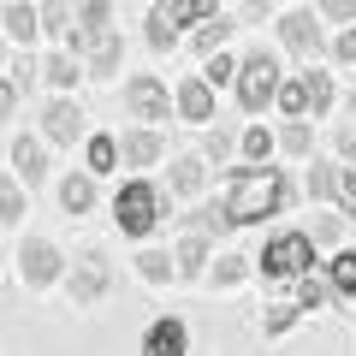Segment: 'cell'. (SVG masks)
<instances>
[{"mask_svg": "<svg viewBox=\"0 0 356 356\" xmlns=\"http://www.w3.org/2000/svg\"><path fill=\"white\" fill-rule=\"evenodd\" d=\"M291 208V178L273 172V166H238L226 178V214L232 226H261V220L285 214Z\"/></svg>", "mask_w": 356, "mask_h": 356, "instance_id": "1", "label": "cell"}, {"mask_svg": "<svg viewBox=\"0 0 356 356\" xmlns=\"http://www.w3.org/2000/svg\"><path fill=\"white\" fill-rule=\"evenodd\" d=\"M161 214H166V196L149 178H131L125 191L113 196V226L125 232V238H149V232L161 226Z\"/></svg>", "mask_w": 356, "mask_h": 356, "instance_id": "2", "label": "cell"}, {"mask_svg": "<svg viewBox=\"0 0 356 356\" xmlns=\"http://www.w3.org/2000/svg\"><path fill=\"white\" fill-rule=\"evenodd\" d=\"M280 54H267L261 42H255L250 54H243V72H238V107L243 113H261V107L280 102Z\"/></svg>", "mask_w": 356, "mask_h": 356, "instance_id": "3", "label": "cell"}, {"mask_svg": "<svg viewBox=\"0 0 356 356\" xmlns=\"http://www.w3.org/2000/svg\"><path fill=\"white\" fill-rule=\"evenodd\" d=\"M315 273V238L309 232H280L261 250V280H309Z\"/></svg>", "mask_w": 356, "mask_h": 356, "instance_id": "4", "label": "cell"}, {"mask_svg": "<svg viewBox=\"0 0 356 356\" xmlns=\"http://www.w3.org/2000/svg\"><path fill=\"white\" fill-rule=\"evenodd\" d=\"M107 255L102 250H83V255H72V267H65V291H72V303L77 309H95L107 297Z\"/></svg>", "mask_w": 356, "mask_h": 356, "instance_id": "5", "label": "cell"}, {"mask_svg": "<svg viewBox=\"0 0 356 356\" xmlns=\"http://www.w3.org/2000/svg\"><path fill=\"white\" fill-rule=\"evenodd\" d=\"M125 107H131V119H143V131H154L178 102H166V83L143 72V77H131V83H125Z\"/></svg>", "mask_w": 356, "mask_h": 356, "instance_id": "6", "label": "cell"}, {"mask_svg": "<svg viewBox=\"0 0 356 356\" xmlns=\"http://www.w3.org/2000/svg\"><path fill=\"white\" fill-rule=\"evenodd\" d=\"M13 261H18V273H24V285H54L65 273V255L54 250L48 238H24V250H18Z\"/></svg>", "mask_w": 356, "mask_h": 356, "instance_id": "7", "label": "cell"}, {"mask_svg": "<svg viewBox=\"0 0 356 356\" xmlns=\"http://www.w3.org/2000/svg\"><path fill=\"white\" fill-rule=\"evenodd\" d=\"M280 42H285L291 54H303V60H321V54H327L315 13H285V18H280Z\"/></svg>", "mask_w": 356, "mask_h": 356, "instance_id": "8", "label": "cell"}, {"mask_svg": "<svg viewBox=\"0 0 356 356\" xmlns=\"http://www.w3.org/2000/svg\"><path fill=\"white\" fill-rule=\"evenodd\" d=\"M191 350V327L178 315H161L149 321V332H143V356H184Z\"/></svg>", "mask_w": 356, "mask_h": 356, "instance_id": "9", "label": "cell"}, {"mask_svg": "<svg viewBox=\"0 0 356 356\" xmlns=\"http://www.w3.org/2000/svg\"><path fill=\"white\" fill-rule=\"evenodd\" d=\"M172 102H178V119H191V125H208V119H214V83H208V77H184Z\"/></svg>", "mask_w": 356, "mask_h": 356, "instance_id": "10", "label": "cell"}, {"mask_svg": "<svg viewBox=\"0 0 356 356\" xmlns=\"http://www.w3.org/2000/svg\"><path fill=\"white\" fill-rule=\"evenodd\" d=\"M42 131H48L54 143H77V137H83V107H77L72 95L48 102V113H42Z\"/></svg>", "mask_w": 356, "mask_h": 356, "instance_id": "11", "label": "cell"}, {"mask_svg": "<svg viewBox=\"0 0 356 356\" xmlns=\"http://www.w3.org/2000/svg\"><path fill=\"white\" fill-rule=\"evenodd\" d=\"M161 131H125V137H119V161L125 166H154L161 161Z\"/></svg>", "mask_w": 356, "mask_h": 356, "instance_id": "12", "label": "cell"}, {"mask_svg": "<svg viewBox=\"0 0 356 356\" xmlns=\"http://www.w3.org/2000/svg\"><path fill=\"white\" fill-rule=\"evenodd\" d=\"M154 13H161L172 30L178 24H196V30H202L208 18H220V0H166V6H154Z\"/></svg>", "mask_w": 356, "mask_h": 356, "instance_id": "13", "label": "cell"}, {"mask_svg": "<svg viewBox=\"0 0 356 356\" xmlns=\"http://www.w3.org/2000/svg\"><path fill=\"white\" fill-rule=\"evenodd\" d=\"M119 60H125V42L107 30V36H95L89 42V54H83V65H89V77H113L119 72Z\"/></svg>", "mask_w": 356, "mask_h": 356, "instance_id": "14", "label": "cell"}, {"mask_svg": "<svg viewBox=\"0 0 356 356\" xmlns=\"http://www.w3.org/2000/svg\"><path fill=\"white\" fill-rule=\"evenodd\" d=\"M60 208H65V214H89V208H95V172L60 178Z\"/></svg>", "mask_w": 356, "mask_h": 356, "instance_id": "15", "label": "cell"}, {"mask_svg": "<svg viewBox=\"0 0 356 356\" xmlns=\"http://www.w3.org/2000/svg\"><path fill=\"white\" fill-rule=\"evenodd\" d=\"M36 30H42V13H36V6H30V0H6V36L30 48V42H36Z\"/></svg>", "mask_w": 356, "mask_h": 356, "instance_id": "16", "label": "cell"}, {"mask_svg": "<svg viewBox=\"0 0 356 356\" xmlns=\"http://www.w3.org/2000/svg\"><path fill=\"white\" fill-rule=\"evenodd\" d=\"M42 77H48L54 89H77V77H89V65L77 60V54H48V60H42Z\"/></svg>", "mask_w": 356, "mask_h": 356, "instance_id": "17", "label": "cell"}, {"mask_svg": "<svg viewBox=\"0 0 356 356\" xmlns=\"http://www.w3.org/2000/svg\"><path fill=\"white\" fill-rule=\"evenodd\" d=\"M6 154H13V172H24L30 184L48 172V161H42V143H36V137H13V149H6Z\"/></svg>", "mask_w": 356, "mask_h": 356, "instance_id": "18", "label": "cell"}, {"mask_svg": "<svg viewBox=\"0 0 356 356\" xmlns=\"http://www.w3.org/2000/svg\"><path fill=\"white\" fill-rule=\"evenodd\" d=\"M172 261H178V273H202V267H208V238H202V232H184L178 250H172Z\"/></svg>", "mask_w": 356, "mask_h": 356, "instance_id": "19", "label": "cell"}, {"mask_svg": "<svg viewBox=\"0 0 356 356\" xmlns=\"http://www.w3.org/2000/svg\"><path fill=\"white\" fill-rule=\"evenodd\" d=\"M137 273H143L149 285H166V280H178V261H172L166 250H143V255H137Z\"/></svg>", "mask_w": 356, "mask_h": 356, "instance_id": "20", "label": "cell"}, {"mask_svg": "<svg viewBox=\"0 0 356 356\" xmlns=\"http://www.w3.org/2000/svg\"><path fill=\"white\" fill-rule=\"evenodd\" d=\"M327 280H332V291L339 297H356V250H339L327 261Z\"/></svg>", "mask_w": 356, "mask_h": 356, "instance_id": "21", "label": "cell"}, {"mask_svg": "<svg viewBox=\"0 0 356 356\" xmlns=\"http://www.w3.org/2000/svg\"><path fill=\"white\" fill-rule=\"evenodd\" d=\"M327 196H339V166L309 161V202H327Z\"/></svg>", "mask_w": 356, "mask_h": 356, "instance_id": "22", "label": "cell"}, {"mask_svg": "<svg viewBox=\"0 0 356 356\" xmlns=\"http://www.w3.org/2000/svg\"><path fill=\"white\" fill-rule=\"evenodd\" d=\"M280 113H285V119H309V83H303V72L285 77V89H280Z\"/></svg>", "mask_w": 356, "mask_h": 356, "instance_id": "23", "label": "cell"}, {"mask_svg": "<svg viewBox=\"0 0 356 356\" xmlns=\"http://www.w3.org/2000/svg\"><path fill=\"white\" fill-rule=\"evenodd\" d=\"M77 24H83L89 36H107V30H113V0H83V6H77Z\"/></svg>", "mask_w": 356, "mask_h": 356, "instance_id": "24", "label": "cell"}, {"mask_svg": "<svg viewBox=\"0 0 356 356\" xmlns=\"http://www.w3.org/2000/svg\"><path fill=\"white\" fill-rule=\"evenodd\" d=\"M42 30H48V36H72V30H77V13H72V6H65V0H48V6H42Z\"/></svg>", "mask_w": 356, "mask_h": 356, "instance_id": "25", "label": "cell"}, {"mask_svg": "<svg viewBox=\"0 0 356 356\" xmlns=\"http://www.w3.org/2000/svg\"><path fill=\"white\" fill-rule=\"evenodd\" d=\"M226 36H232V18H208V24L196 30V54H202V60H214V54L226 48Z\"/></svg>", "mask_w": 356, "mask_h": 356, "instance_id": "26", "label": "cell"}, {"mask_svg": "<svg viewBox=\"0 0 356 356\" xmlns=\"http://www.w3.org/2000/svg\"><path fill=\"white\" fill-rule=\"evenodd\" d=\"M303 83H309V119H321V113L332 107V77L309 65V72H303Z\"/></svg>", "mask_w": 356, "mask_h": 356, "instance_id": "27", "label": "cell"}, {"mask_svg": "<svg viewBox=\"0 0 356 356\" xmlns=\"http://www.w3.org/2000/svg\"><path fill=\"white\" fill-rule=\"evenodd\" d=\"M83 161H89V172H113L119 166V137H89Z\"/></svg>", "mask_w": 356, "mask_h": 356, "instance_id": "28", "label": "cell"}, {"mask_svg": "<svg viewBox=\"0 0 356 356\" xmlns=\"http://www.w3.org/2000/svg\"><path fill=\"white\" fill-rule=\"evenodd\" d=\"M297 315H303V303H267L261 332H267V339H280V332H291V327H297Z\"/></svg>", "mask_w": 356, "mask_h": 356, "instance_id": "29", "label": "cell"}, {"mask_svg": "<svg viewBox=\"0 0 356 356\" xmlns=\"http://www.w3.org/2000/svg\"><path fill=\"white\" fill-rule=\"evenodd\" d=\"M191 232H202V238H226V232H232L226 202H220V208H196V214H191Z\"/></svg>", "mask_w": 356, "mask_h": 356, "instance_id": "30", "label": "cell"}, {"mask_svg": "<svg viewBox=\"0 0 356 356\" xmlns=\"http://www.w3.org/2000/svg\"><path fill=\"white\" fill-rule=\"evenodd\" d=\"M172 191L178 196H196V191H202V161H196V154L172 161Z\"/></svg>", "mask_w": 356, "mask_h": 356, "instance_id": "31", "label": "cell"}, {"mask_svg": "<svg viewBox=\"0 0 356 356\" xmlns=\"http://www.w3.org/2000/svg\"><path fill=\"white\" fill-rule=\"evenodd\" d=\"M208 273H214V285H243L250 280V255H220Z\"/></svg>", "mask_w": 356, "mask_h": 356, "instance_id": "32", "label": "cell"}, {"mask_svg": "<svg viewBox=\"0 0 356 356\" xmlns=\"http://www.w3.org/2000/svg\"><path fill=\"white\" fill-rule=\"evenodd\" d=\"M273 149H280V137H273V131H261V125H250V131H243V154H250L255 166H261Z\"/></svg>", "mask_w": 356, "mask_h": 356, "instance_id": "33", "label": "cell"}, {"mask_svg": "<svg viewBox=\"0 0 356 356\" xmlns=\"http://www.w3.org/2000/svg\"><path fill=\"white\" fill-rule=\"evenodd\" d=\"M327 297H339V291H332V280H315V273L297 280V303H303V309H321Z\"/></svg>", "mask_w": 356, "mask_h": 356, "instance_id": "34", "label": "cell"}, {"mask_svg": "<svg viewBox=\"0 0 356 356\" xmlns=\"http://www.w3.org/2000/svg\"><path fill=\"white\" fill-rule=\"evenodd\" d=\"M238 72H243V60H232V54H214V60H208V72H202V77H208V83L220 89V83H238Z\"/></svg>", "mask_w": 356, "mask_h": 356, "instance_id": "35", "label": "cell"}, {"mask_svg": "<svg viewBox=\"0 0 356 356\" xmlns=\"http://www.w3.org/2000/svg\"><path fill=\"white\" fill-rule=\"evenodd\" d=\"M0 220H6V226H18V220H24V196H18V178H6V184H0Z\"/></svg>", "mask_w": 356, "mask_h": 356, "instance_id": "36", "label": "cell"}, {"mask_svg": "<svg viewBox=\"0 0 356 356\" xmlns=\"http://www.w3.org/2000/svg\"><path fill=\"white\" fill-rule=\"evenodd\" d=\"M149 48H154V54H172V48H178V30L166 24L161 13H149Z\"/></svg>", "mask_w": 356, "mask_h": 356, "instance_id": "37", "label": "cell"}, {"mask_svg": "<svg viewBox=\"0 0 356 356\" xmlns=\"http://www.w3.org/2000/svg\"><path fill=\"white\" fill-rule=\"evenodd\" d=\"M309 143H315V137H309V119H291V125L280 131V149L285 154H309Z\"/></svg>", "mask_w": 356, "mask_h": 356, "instance_id": "38", "label": "cell"}, {"mask_svg": "<svg viewBox=\"0 0 356 356\" xmlns=\"http://www.w3.org/2000/svg\"><path fill=\"white\" fill-rule=\"evenodd\" d=\"M36 72H42V65H30V54H13V60H6V83H13V89H30Z\"/></svg>", "mask_w": 356, "mask_h": 356, "instance_id": "39", "label": "cell"}, {"mask_svg": "<svg viewBox=\"0 0 356 356\" xmlns=\"http://www.w3.org/2000/svg\"><path fill=\"white\" fill-rule=\"evenodd\" d=\"M339 214H356V166H339Z\"/></svg>", "mask_w": 356, "mask_h": 356, "instance_id": "40", "label": "cell"}, {"mask_svg": "<svg viewBox=\"0 0 356 356\" xmlns=\"http://www.w3.org/2000/svg\"><path fill=\"white\" fill-rule=\"evenodd\" d=\"M232 149H238V137H232V131H226V125H214V131H208V161H214V166H220V161H226V154H232Z\"/></svg>", "mask_w": 356, "mask_h": 356, "instance_id": "41", "label": "cell"}, {"mask_svg": "<svg viewBox=\"0 0 356 356\" xmlns=\"http://www.w3.org/2000/svg\"><path fill=\"white\" fill-rule=\"evenodd\" d=\"M332 60H344V65H350V60H356V24H350V30H344V36H339V42H332Z\"/></svg>", "mask_w": 356, "mask_h": 356, "instance_id": "42", "label": "cell"}, {"mask_svg": "<svg viewBox=\"0 0 356 356\" xmlns=\"http://www.w3.org/2000/svg\"><path fill=\"white\" fill-rule=\"evenodd\" d=\"M309 238H321V243H332V238H339V214H321V220H315V232H309Z\"/></svg>", "mask_w": 356, "mask_h": 356, "instance_id": "43", "label": "cell"}, {"mask_svg": "<svg viewBox=\"0 0 356 356\" xmlns=\"http://www.w3.org/2000/svg\"><path fill=\"white\" fill-rule=\"evenodd\" d=\"M321 13L327 18H356V0H321Z\"/></svg>", "mask_w": 356, "mask_h": 356, "instance_id": "44", "label": "cell"}, {"mask_svg": "<svg viewBox=\"0 0 356 356\" xmlns=\"http://www.w3.org/2000/svg\"><path fill=\"white\" fill-rule=\"evenodd\" d=\"M339 154L356 166V125H344V131H339Z\"/></svg>", "mask_w": 356, "mask_h": 356, "instance_id": "45", "label": "cell"}, {"mask_svg": "<svg viewBox=\"0 0 356 356\" xmlns=\"http://www.w3.org/2000/svg\"><path fill=\"white\" fill-rule=\"evenodd\" d=\"M267 6H273V0H250V13H255V18H261V13H267Z\"/></svg>", "mask_w": 356, "mask_h": 356, "instance_id": "46", "label": "cell"}, {"mask_svg": "<svg viewBox=\"0 0 356 356\" xmlns=\"http://www.w3.org/2000/svg\"><path fill=\"white\" fill-rule=\"evenodd\" d=\"M350 119H356V89H350Z\"/></svg>", "mask_w": 356, "mask_h": 356, "instance_id": "47", "label": "cell"}, {"mask_svg": "<svg viewBox=\"0 0 356 356\" xmlns=\"http://www.w3.org/2000/svg\"><path fill=\"white\" fill-rule=\"evenodd\" d=\"M65 6H83V0H65Z\"/></svg>", "mask_w": 356, "mask_h": 356, "instance_id": "48", "label": "cell"}]
</instances>
